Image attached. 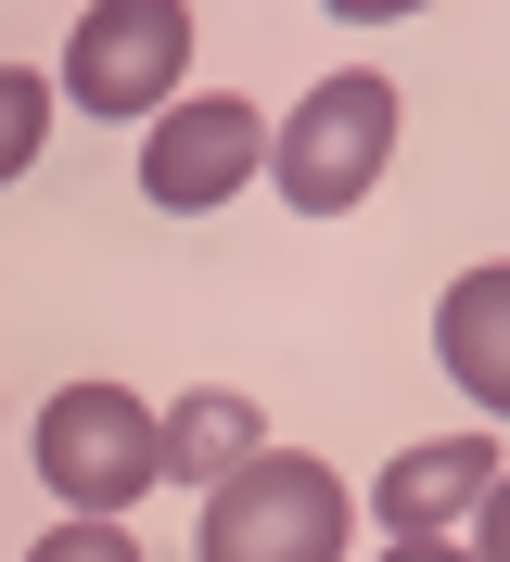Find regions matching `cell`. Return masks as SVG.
Here are the masks:
<instances>
[{
	"label": "cell",
	"instance_id": "cell-1",
	"mask_svg": "<svg viewBox=\"0 0 510 562\" xmlns=\"http://www.w3.org/2000/svg\"><path fill=\"white\" fill-rule=\"evenodd\" d=\"M358 537V486L306 448H256L242 473L204 486V525H192V562H344Z\"/></svg>",
	"mask_w": 510,
	"mask_h": 562
},
{
	"label": "cell",
	"instance_id": "cell-2",
	"mask_svg": "<svg viewBox=\"0 0 510 562\" xmlns=\"http://www.w3.org/2000/svg\"><path fill=\"white\" fill-rule=\"evenodd\" d=\"M396 167V77L383 65H344L319 77L294 115L269 128V192L294 217H344V205H371V179Z\"/></svg>",
	"mask_w": 510,
	"mask_h": 562
},
{
	"label": "cell",
	"instance_id": "cell-3",
	"mask_svg": "<svg viewBox=\"0 0 510 562\" xmlns=\"http://www.w3.org/2000/svg\"><path fill=\"white\" fill-rule=\"evenodd\" d=\"M179 77H192V0H90L65 38L77 115H167Z\"/></svg>",
	"mask_w": 510,
	"mask_h": 562
},
{
	"label": "cell",
	"instance_id": "cell-4",
	"mask_svg": "<svg viewBox=\"0 0 510 562\" xmlns=\"http://www.w3.org/2000/svg\"><path fill=\"white\" fill-rule=\"evenodd\" d=\"M38 486L65 498V512L115 525L128 498H154V409L128 384H65L38 409Z\"/></svg>",
	"mask_w": 510,
	"mask_h": 562
},
{
	"label": "cell",
	"instance_id": "cell-5",
	"mask_svg": "<svg viewBox=\"0 0 510 562\" xmlns=\"http://www.w3.org/2000/svg\"><path fill=\"white\" fill-rule=\"evenodd\" d=\"M256 167H269V128H256L242 90H179V103L154 115V140H140V192H154V217L230 205Z\"/></svg>",
	"mask_w": 510,
	"mask_h": 562
},
{
	"label": "cell",
	"instance_id": "cell-6",
	"mask_svg": "<svg viewBox=\"0 0 510 562\" xmlns=\"http://www.w3.org/2000/svg\"><path fill=\"white\" fill-rule=\"evenodd\" d=\"M485 486H498V448L485 435H421V448H396L371 473V525L383 537H460L485 512Z\"/></svg>",
	"mask_w": 510,
	"mask_h": 562
},
{
	"label": "cell",
	"instance_id": "cell-7",
	"mask_svg": "<svg viewBox=\"0 0 510 562\" xmlns=\"http://www.w3.org/2000/svg\"><path fill=\"white\" fill-rule=\"evenodd\" d=\"M256 448H269V422H256V396H230V384L154 409V486H217V473H242Z\"/></svg>",
	"mask_w": 510,
	"mask_h": 562
},
{
	"label": "cell",
	"instance_id": "cell-8",
	"mask_svg": "<svg viewBox=\"0 0 510 562\" xmlns=\"http://www.w3.org/2000/svg\"><path fill=\"white\" fill-rule=\"evenodd\" d=\"M434 371H446V384H473L485 409L510 422V269L446 281V307H434Z\"/></svg>",
	"mask_w": 510,
	"mask_h": 562
},
{
	"label": "cell",
	"instance_id": "cell-9",
	"mask_svg": "<svg viewBox=\"0 0 510 562\" xmlns=\"http://www.w3.org/2000/svg\"><path fill=\"white\" fill-rule=\"evenodd\" d=\"M38 140H52V77H38V65H0V179H26Z\"/></svg>",
	"mask_w": 510,
	"mask_h": 562
},
{
	"label": "cell",
	"instance_id": "cell-10",
	"mask_svg": "<svg viewBox=\"0 0 510 562\" xmlns=\"http://www.w3.org/2000/svg\"><path fill=\"white\" fill-rule=\"evenodd\" d=\"M26 562H140V537H128V525H102V512H77V525H52Z\"/></svg>",
	"mask_w": 510,
	"mask_h": 562
},
{
	"label": "cell",
	"instance_id": "cell-11",
	"mask_svg": "<svg viewBox=\"0 0 510 562\" xmlns=\"http://www.w3.org/2000/svg\"><path fill=\"white\" fill-rule=\"evenodd\" d=\"M332 26H396V13H421V0H319Z\"/></svg>",
	"mask_w": 510,
	"mask_h": 562
},
{
	"label": "cell",
	"instance_id": "cell-12",
	"mask_svg": "<svg viewBox=\"0 0 510 562\" xmlns=\"http://www.w3.org/2000/svg\"><path fill=\"white\" fill-rule=\"evenodd\" d=\"M383 562H473L460 537H383Z\"/></svg>",
	"mask_w": 510,
	"mask_h": 562
}]
</instances>
